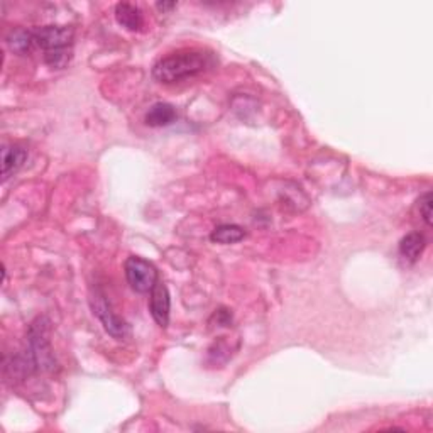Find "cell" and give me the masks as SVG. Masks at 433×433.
<instances>
[{"label":"cell","mask_w":433,"mask_h":433,"mask_svg":"<svg viewBox=\"0 0 433 433\" xmlns=\"http://www.w3.org/2000/svg\"><path fill=\"white\" fill-rule=\"evenodd\" d=\"M7 44L14 53L26 54L36 46L34 31L27 29H14L7 36Z\"/></svg>","instance_id":"8fae6325"},{"label":"cell","mask_w":433,"mask_h":433,"mask_svg":"<svg viewBox=\"0 0 433 433\" xmlns=\"http://www.w3.org/2000/svg\"><path fill=\"white\" fill-rule=\"evenodd\" d=\"M176 120V108L171 103H155L146 114V124L151 127H166Z\"/></svg>","instance_id":"30bf717a"},{"label":"cell","mask_w":433,"mask_h":433,"mask_svg":"<svg viewBox=\"0 0 433 433\" xmlns=\"http://www.w3.org/2000/svg\"><path fill=\"white\" fill-rule=\"evenodd\" d=\"M125 278L135 293H149L157 283V271L155 264L142 257L130 256L125 261Z\"/></svg>","instance_id":"277c9868"},{"label":"cell","mask_w":433,"mask_h":433,"mask_svg":"<svg viewBox=\"0 0 433 433\" xmlns=\"http://www.w3.org/2000/svg\"><path fill=\"white\" fill-rule=\"evenodd\" d=\"M36 46L44 51V61L51 68H65L70 61L73 31L65 26H44L34 31Z\"/></svg>","instance_id":"3957f363"},{"label":"cell","mask_w":433,"mask_h":433,"mask_svg":"<svg viewBox=\"0 0 433 433\" xmlns=\"http://www.w3.org/2000/svg\"><path fill=\"white\" fill-rule=\"evenodd\" d=\"M418 209L422 214V219L425 220V224L430 227L432 225V192H427L425 195L418 200Z\"/></svg>","instance_id":"4fadbf2b"},{"label":"cell","mask_w":433,"mask_h":433,"mask_svg":"<svg viewBox=\"0 0 433 433\" xmlns=\"http://www.w3.org/2000/svg\"><path fill=\"white\" fill-rule=\"evenodd\" d=\"M27 160L26 149L19 146H4L2 149V179L7 182Z\"/></svg>","instance_id":"ba28073f"},{"label":"cell","mask_w":433,"mask_h":433,"mask_svg":"<svg viewBox=\"0 0 433 433\" xmlns=\"http://www.w3.org/2000/svg\"><path fill=\"white\" fill-rule=\"evenodd\" d=\"M169 308H171V300H169V291L166 288V284H162L160 279L155 284V288L151 290V301H149V310H151L152 318L160 327L166 328L169 323Z\"/></svg>","instance_id":"8992f818"},{"label":"cell","mask_w":433,"mask_h":433,"mask_svg":"<svg viewBox=\"0 0 433 433\" xmlns=\"http://www.w3.org/2000/svg\"><path fill=\"white\" fill-rule=\"evenodd\" d=\"M92 308L93 313L97 315L98 320H100L103 328L110 333L112 337L115 338H124L129 333L127 323L122 320L119 315L114 313V310L110 308V303L107 301V298L102 295L100 291L95 293V296L92 298Z\"/></svg>","instance_id":"5b68a950"},{"label":"cell","mask_w":433,"mask_h":433,"mask_svg":"<svg viewBox=\"0 0 433 433\" xmlns=\"http://www.w3.org/2000/svg\"><path fill=\"white\" fill-rule=\"evenodd\" d=\"M156 7H157V9H161V11H168V9L176 7V4H174V2H173V4H165V2L161 4V2H160Z\"/></svg>","instance_id":"5bb4252c"},{"label":"cell","mask_w":433,"mask_h":433,"mask_svg":"<svg viewBox=\"0 0 433 433\" xmlns=\"http://www.w3.org/2000/svg\"><path fill=\"white\" fill-rule=\"evenodd\" d=\"M29 355L21 358L16 364V369L22 372L31 371H53L56 360H54L51 345H49V322L48 318L39 317L31 323L29 328Z\"/></svg>","instance_id":"7a4b0ae2"},{"label":"cell","mask_w":433,"mask_h":433,"mask_svg":"<svg viewBox=\"0 0 433 433\" xmlns=\"http://www.w3.org/2000/svg\"><path fill=\"white\" fill-rule=\"evenodd\" d=\"M214 54L203 49H182L161 58L152 68V76L161 83H178L205 73L214 66Z\"/></svg>","instance_id":"6da1fadb"},{"label":"cell","mask_w":433,"mask_h":433,"mask_svg":"<svg viewBox=\"0 0 433 433\" xmlns=\"http://www.w3.org/2000/svg\"><path fill=\"white\" fill-rule=\"evenodd\" d=\"M246 232L241 225H234V224H224L219 225L214 232H212L210 239L216 244H236L239 241H242Z\"/></svg>","instance_id":"7c38bea8"},{"label":"cell","mask_w":433,"mask_h":433,"mask_svg":"<svg viewBox=\"0 0 433 433\" xmlns=\"http://www.w3.org/2000/svg\"><path fill=\"white\" fill-rule=\"evenodd\" d=\"M115 19L127 31H139L144 24L141 9L134 4L120 2L115 6Z\"/></svg>","instance_id":"52a82bcc"},{"label":"cell","mask_w":433,"mask_h":433,"mask_svg":"<svg viewBox=\"0 0 433 433\" xmlns=\"http://www.w3.org/2000/svg\"><path fill=\"white\" fill-rule=\"evenodd\" d=\"M427 247V241L423 237V234L419 232H412L408 236H405L400 242V254L405 257L409 263H417L422 257L423 251Z\"/></svg>","instance_id":"9c48e42d"}]
</instances>
